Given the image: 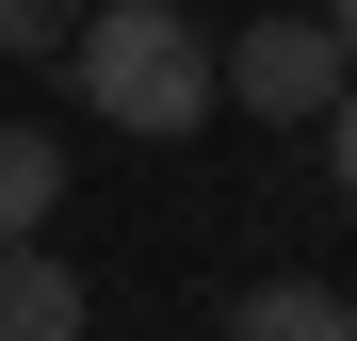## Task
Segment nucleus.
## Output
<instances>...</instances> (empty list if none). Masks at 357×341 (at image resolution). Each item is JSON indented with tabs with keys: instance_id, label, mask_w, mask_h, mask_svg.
<instances>
[{
	"instance_id": "423d86ee",
	"label": "nucleus",
	"mask_w": 357,
	"mask_h": 341,
	"mask_svg": "<svg viewBox=\"0 0 357 341\" xmlns=\"http://www.w3.org/2000/svg\"><path fill=\"white\" fill-rule=\"evenodd\" d=\"M82 17H98V0H0V49L49 66V49H82Z\"/></svg>"
},
{
	"instance_id": "20e7f679",
	"label": "nucleus",
	"mask_w": 357,
	"mask_h": 341,
	"mask_svg": "<svg viewBox=\"0 0 357 341\" xmlns=\"http://www.w3.org/2000/svg\"><path fill=\"white\" fill-rule=\"evenodd\" d=\"M227 341H357V309L325 293V276H260V293L227 309Z\"/></svg>"
},
{
	"instance_id": "0eeeda50",
	"label": "nucleus",
	"mask_w": 357,
	"mask_h": 341,
	"mask_svg": "<svg viewBox=\"0 0 357 341\" xmlns=\"http://www.w3.org/2000/svg\"><path fill=\"white\" fill-rule=\"evenodd\" d=\"M325 162H341V211H357V82H341V114H325Z\"/></svg>"
},
{
	"instance_id": "39448f33",
	"label": "nucleus",
	"mask_w": 357,
	"mask_h": 341,
	"mask_svg": "<svg viewBox=\"0 0 357 341\" xmlns=\"http://www.w3.org/2000/svg\"><path fill=\"white\" fill-rule=\"evenodd\" d=\"M49 195H66L49 130H17V114H0V244H33V227H49Z\"/></svg>"
},
{
	"instance_id": "f257e3e1",
	"label": "nucleus",
	"mask_w": 357,
	"mask_h": 341,
	"mask_svg": "<svg viewBox=\"0 0 357 341\" xmlns=\"http://www.w3.org/2000/svg\"><path fill=\"white\" fill-rule=\"evenodd\" d=\"M66 82L98 130H130V146H195V114L227 98V49L211 17H178V0H98L82 49H66Z\"/></svg>"
},
{
	"instance_id": "7ed1b4c3",
	"label": "nucleus",
	"mask_w": 357,
	"mask_h": 341,
	"mask_svg": "<svg viewBox=\"0 0 357 341\" xmlns=\"http://www.w3.org/2000/svg\"><path fill=\"white\" fill-rule=\"evenodd\" d=\"M0 341H82V276L49 260V227L0 244Z\"/></svg>"
},
{
	"instance_id": "f03ea898",
	"label": "nucleus",
	"mask_w": 357,
	"mask_h": 341,
	"mask_svg": "<svg viewBox=\"0 0 357 341\" xmlns=\"http://www.w3.org/2000/svg\"><path fill=\"white\" fill-rule=\"evenodd\" d=\"M341 82H357V49H341V17H325V0H276L260 33H227V98H244L260 130H325V114H341Z\"/></svg>"
},
{
	"instance_id": "6e6552de",
	"label": "nucleus",
	"mask_w": 357,
	"mask_h": 341,
	"mask_svg": "<svg viewBox=\"0 0 357 341\" xmlns=\"http://www.w3.org/2000/svg\"><path fill=\"white\" fill-rule=\"evenodd\" d=\"M325 17H341V49H357V0H325Z\"/></svg>"
}]
</instances>
